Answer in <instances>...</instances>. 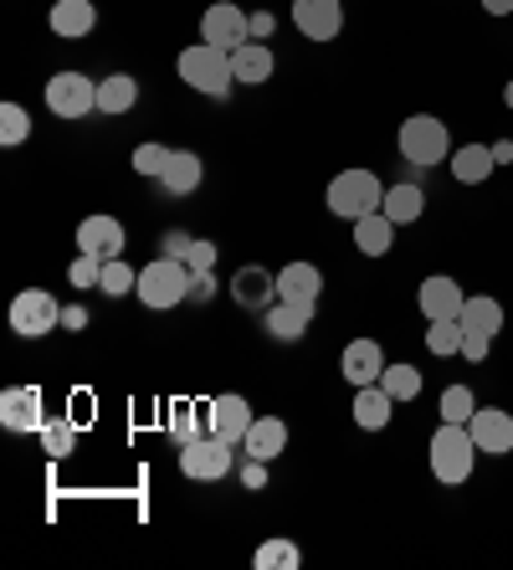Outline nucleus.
I'll list each match as a JSON object with an SVG mask.
<instances>
[{
  "instance_id": "obj_29",
  "label": "nucleus",
  "mask_w": 513,
  "mask_h": 570,
  "mask_svg": "<svg viewBox=\"0 0 513 570\" xmlns=\"http://www.w3.org/2000/svg\"><path fill=\"white\" fill-rule=\"evenodd\" d=\"M381 385H385V396L401 406V401H416V396H422V371L401 360V365H385V371H381Z\"/></svg>"
},
{
  "instance_id": "obj_6",
  "label": "nucleus",
  "mask_w": 513,
  "mask_h": 570,
  "mask_svg": "<svg viewBox=\"0 0 513 570\" xmlns=\"http://www.w3.org/2000/svg\"><path fill=\"white\" fill-rule=\"evenodd\" d=\"M237 468V442H221V438H196L180 448V473L185 478H200V483H221L226 473Z\"/></svg>"
},
{
  "instance_id": "obj_25",
  "label": "nucleus",
  "mask_w": 513,
  "mask_h": 570,
  "mask_svg": "<svg viewBox=\"0 0 513 570\" xmlns=\"http://www.w3.org/2000/svg\"><path fill=\"white\" fill-rule=\"evenodd\" d=\"M349 226H355V247L365 257H385V253H391L395 222L385 212H369V216H359V222H349Z\"/></svg>"
},
{
  "instance_id": "obj_41",
  "label": "nucleus",
  "mask_w": 513,
  "mask_h": 570,
  "mask_svg": "<svg viewBox=\"0 0 513 570\" xmlns=\"http://www.w3.org/2000/svg\"><path fill=\"white\" fill-rule=\"evenodd\" d=\"M263 298H267V278L257 267H247V273H241V304H263Z\"/></svg>"
},
{
  "instance_id": "obj_33",
  "label": "nucleus",
  "mask_w": 513,
  "mask_h": 570,
  "mask_svg": "<svg viewBox=\"0 0 513 570\" xmlns=\"http://www.w3.org/2000/svg\"><path fill=\"white\" fill-rule=\"evenodd\" d=\"M436 412H442V422L467 426V422H473V412H477V401H473V391H467V385H447V391H442V401H436Z\"/></svg>"
},
{
  "instance_id": "obj_47",
  "label": "nucleus",
  "mask_w": 513,
  "mask_h": 570,
  "mask_svg": "<svg viewBox=\"0 0 513 570\" xmlns=\"http://www.w3.org/2000/svg\"><path fill=\"white\" fill-rule=\"evenodd\" d=\"M503 104H509V108H513V82H509V88H503Z\"/></svg>"
},
{
  "instance_id": "obj_30",
  "label": "nucleus",
  "mask_w": 513,
  "mask_h": 570,
  "mask_svg": "<svg viewBox=\"0 0 513 570\" xmlns=\"http://www.w3.org/2000/svg\"><path fill=\"white\" fill-rule=\"evenodd\" d=\"M37 438H41V452H47V458H72V448H78V426L62 422V416H47Z\"/></svg>"
},
{
  "instance_id": "obj_11",
  "label": "nucleus",
  "mask_w": 513,
  "mask_h": 570,
  "mask_svg": "<svg viewBox=\"0 0 513 570\" xmlns=\"http://www.w3.org/2000/svg\"><path fill=\"white\" fill-rule=\"evenodd\" d=\"M293 27L308 41H334L344 31V6L339 0H293Z\"/></svg>"
},
{
  "instance_id": "obj_21",
  "label": "nucleus",
  "mask_w": 513,
  "mask_h": 570,
  "mask_svg": "<svg viewBox=\"0 0 513 570\" xmlns=\"http://www.w3.org/2000/svg\"><path fill=\"white\" fill-rule=\"evenodd\" d=\"M283 448H288V422H283V416H257L251 432L241 438V452H247V458H263V463H273Z\"/></svg>"
},
{
  "instance_id": "obj_23",
  "label": "nucleus",
  "mask_w": 513,
  "mask_h": 570,
  "mask_svg": "<svg viewBox=\"0 0 513 570\" xmlns=\"http://www.w3.org/2000/svg\"><path fill=\"white\" fill-rule=\"evenodd\" d=\"M493 170H499L493 145H462V149H452V175H457L462 186H483Z\"/></svg>"
},
{
  "instance_id": "obj_27",
  "label": "nucleus",
  "mask_w": 513,
  "mask_h": 570,
  "mask_svg": "<svg viewBox=\"0 0 513 570\" xmlns=\"http://www.w3.org/2000/svg\"><path fill=\"white\" fill-rule=\"evenodd\" d=\"M139 104V82L129 78V72H114V78L98 82V114H129V108Z\"/></svg>"
},
{
  "instance_id": "obj_40",
  "label": "nucleus",
  "mask_w": 513,
  "mask_h": 570,
  "mask_svg": "<svg viewBox=\"0 0 513 570\" xmlns=\"http://www.w3.org/2000/svg\"><path fill=\"white\" fill-rule=\"evenodd\" d=\"M487 350H493V334H473V330H462V355L473 360V365H483Z\"/></svg>"
},
{
  "instance_id": "obj_44",
  "label": "nucleus",
  "mask_w": 513,
  "mask_h": 570,
  "mask_svg": "<svg viewBox=\"0 0 513 570\" xmlns=\"http://www.w3.org/2000/svg\"><path fill=\"white\" fill-rule=\"evenodd\" d=\"M88 324V314L82 308H62V330H82Z\"/></svg>"
},
{
  "instance_id": "obj_15",
  "label": "nucleus",
  "mask_w": 513,
  "mask_h": 570,
  "mask_svg": "<svg viewBox=\"0 0 513 570\" xmlns=\"http://www.w3.org/2000/svg\"><path fill=\"white\" fill-rule=\"evenodd\" d=\"M124 222L119 216H82L78 222V253L92 257H124Z\"/></svg>"
},
{
  "instance_id": "obj_1",
  "label": "nucleus",
  "mask_w": 513,
  "mask_h": 570,
  "mask_svg": "<svg viewBox=\"0 0 513 570\" xmlns=\"http://www.w3.org/2000/svg\"><path fill=\"white\" fill-rule=\"evenodd\" d=\"M175 67H180L185 88H196V94H206V98H226V94H231V82H237V72H231V52L211 47V41L185 47Z\"/></svg>"
},
{
  "instance_id": "obj_13",
  "label": "nucleus",
  "mask_w": 513,
  "mask_h": 570,
  "mask_svg": "<svg viewBox=\"0 0 513 570\" xmlns=\"http://www.w3.org/2000/svg\"><path fill=\"white\" fill-rule=\"evenodd\" d=\"M251 406H247V396H216L211 406H206V426H211V438H221V442H237L241 448V438L251 432Z\"/></svg>"
},
{
  "instance_id": "obj_36",
  "label": "nucleus",
  "mask_w": 513,
  "mask_h": 570,
  "mask_svg": "<svg viewBox=\"0 0 513 570\" xmlns=\"http://www.w3.org/2000/svg\"><path fill=\"white\" fill-rule=\"evenodd\" d=\"M206 432H211V426H206V416H196V406H185V401L170 406V438L180 442V448L185 442H196V438H206Z\"/></svg>"
},
{
  "instance_id": "obj_39",
  "label": "nucleus",
  "mask_w": 513,
  "mask_h": 570,
  "mask_svg": "<svg viewBox=\"0 0 513 570\" xmlns=\"http://www.w3.org/2000/svg\"><path fill=\"white\" fill-rule=\"evenodd\" d=\"M185 267H190V278L211 273V267H216V247H211V242H190V253H185Z\"/></svg>"
},
{
  "instance_id": "obj_37",
  "label": "nucleus",
  "mask_w": 513,
  "mask_h": 570,
  "mask_svg": "<svg viewBox=\"0 0 513 570\" xmlns=\"http://www.w3.org/2000/svg\"><path fill=\"white\" fill-rule=\"evenodd\" d=\"M98 278H103V257L78 253L67 263V283H72V288H98Z\"/></svg>"
},
{
  "instance_id": "obj_42",
  "label": "nucleus",
  "mask_w": 513,
  "mask_h": 570,
  "mask_svg": "<svg viewBox=\"0 0 513 570\" xmlns=\"http://www.w3.org/2000/svg\"><path fill=\"white\" fill-rule=\"evenodd\" d=\"M241 483H247V489H263V483H267V463H263V458H247V468H241Z\"/></svg>"
},
{
  "instance_id": "obj_16",
  "label": "nucleus",
  "mask_w": 513,
  "mask_h": 570,
  "mask_svg": "<svg viewBox=\"0 0 513 570\" xmlns=\"http://www.w3.org/2000/svg\"><path fill=\"white\" fill-rule=\"evenodd\" d=\"M416 304H422L426 324H432V318H457L462 304H467V293L457 288V278H447V273H432V278L416 288Z\"/></svg>"
},
{
  "instance_id": "obj_24",
  "label": "nucleus",
  "mask_w": 513,
  "mask_h": 570,
  "mask_svg": "<svg viewBox=\"0 0 513 570\" xmlns=\"http://www.w3.org/2000/svg\"><path fill=\"white\" fill-rule=\"evenodd\" d=\"M267 334L273 340H283V345H293V340H303V330L314 324V308H303V304H288V298H277L273 308H267Z\"/></svg>"
},
{
  "instance_id": "obj_31",
  "label": "nucleus",
  "mask_w": 513,
  "mask_h": 570,
  "mask_svg": "<svg viewBox=\"0 0 513 570\" xmlns=\"http://www.w3.org/2000/svg\"><path fill=\"white\" fill-rule=\"evenodd\" d=\"M298 560H303V556H298V544L277 534V540H263V544H257L251 566H257V570H298Z\"/></svg>"
},
{
  "instance_id": "obj_4",
  "label": "nucleus",
  "mask_w": 513,
  "mask_h": 570,
  "mask_svg": "<svg viewBox=\"0 0 513 570\" xmlns=\"http://www.w3.org/2000/svg\"><path fill=\"white\" fill-rule=\"evenodd\" d=\"M139 304L145 308H175L190 298V267L185 257H155V263L139 273Z\"/></svg>"
},
{
  "instance_id": "obj_43",
  "label": "nucleus",
  "mask_w": 513,
  "mask_h": 570,
  "mask_svg": "<svg viewBox=\"0 0 513 570\" xmlns=\"http://www.w3.org/2000/svg\"><path fill=\"white\" fill-rule=\"evenodd\" d=\"M211 273H200V278H190V298H211Z\"/></svg>"
},
{
  "instance_id": "obj_38",
  "label": "nucleus",
  "mask_w": 513,
  "mask_h": 570,
  "mask_svg": "<svg viewBox=\"0 0 513 570\" xmlns=\"http://www.w3.org/2000/svg\"><path fill=\"white\" fill-rule=\"evenodd\" d=\"M165 165H170V149H165V145H139V149H134V170H139V175H155V180H159V175H165Z\"/></svg>"
},
{
  "instance_id": "obj_2",
  "label": "nucleus",
  "mask_w": 513,
  "mask_h": 570,
  "mask_svg": "<svg viewBox=\"0 0 513 570\" xmlns=\"http://www.w3.org/2000/svg\"><path fill=\"white\" fill-rule=\"evenodd\" d=\"M473 463H477V442L467 426L457 422H442L432 438V473L436 483H447V489H457V483H467L473 478Z\"/></svg>"
},
{
  "instance_id": "obj_22",
  "label": "nucleus",
  "mask_w": 513,
  "mask_h": 570,
  "mask_svg": "<svg viewBox=\"0 0 513 570\" xmlns=\"http://www.w3.org/2000/svg\"><path fill=\"white\" fill-rule=\"evenodd\" d=\"M200 180H206V165H200L196 149H170V165L159 175V186L170 190V196H190Z\"/></svg>"
},
{
  "instance_id": "obj_8",
  "label": "nucleus",
  "mask_w": 513,
  "mask_h": 570,
  "mask_svg": "<svg viewBox=\"0 0 513 570\" xmlns=\"http://www.w3.org/2000/svg\"><path fill=\"white\" fill-rule=\"evenodd\" d=\"M47 108L67 124L88 119L92 108H98V82L82 78V72H57V78L47 82Z\"/></svg>"
},
{
  "instance_id": "obj_18",
  "label": "nucleus",
  "mask_w": 513,
  "mask_h": 570,
  "mask_svg": "<svg viewBox=\"0 0 513 570\" xmlns=\"http://www.w3.org/2000/svg\"><path fill=\"white\" fill-rule=\"evenodd\" d=\"M231 72H237L241 88H263V82L277 72L273 47H267V41H241L237 52H231Z\"/></svg>"
},
{
  "instance_id": "obj_35",
  "label": "nucleus",
  "mask_w": 513,
  "mask_h": 570,
  "mask_svg": "<svg viewBox=\"0 0 513 570\" xmlns=\"http://www.w3.org/2000/svg\"><path fill=\"white\" fill-rule=\"evenodd\" d=\"M98 288H103L108 298H124V293L139 288V273H134L124 257H103V278H98Z\"/></svg>"
},
{
  "instance_id": "obj_45",
  "label": "nucleus",
  "mask_w": 513,
  "mask_h": 570,
  "mask_svg": "<svg viewBox=\"0 0 513 570\" xmlns=\"http://www.w3.org/2000/svg\"><path fill=\"white\" fill-rule=\"evenodd\" d=\"M273 31V16H251V41H263Z\"/></svg>"
},
{
  "instance_id": "obj_7",
  "label": "nucleus",
  "mask_w": 513,
  "mask_h": 570,
  "mask_svg": "<svg viewBox=\"0 0 513 570\" xmlns=\"http://www.w3.org/2000/svg\"><path fill=\"white\" fill-rule=\"evenodd\" d=\"M11 330L21 340H41V334L62 330V304L47 288H21L11 298Z\"/></svg>"
},
{
  "instance_id": "obj_20",
  "label": "nucleus",
  "mask_w": 513,
  "mask_h": 570,
  "mask_svg": "<svg viewBox=\"0 0 513 570\" xmlns=\"http://www.w3.org/2000/svg\"><path fill=\"white\" fill-rule=\"evenodd\" d=\"M47 27H52L62 41H78L98 27V11H92V0H57L52 16H47Z\"/></svg>"
},
{
  "instance_id": "obj_5",
  "label": "nucleus",
  "mask_w": 513,
  "mask_h": 570,
  "mask_svg": "<svg viewBox=\"0 0 513 570\" xmlns=\"http://www.w3.org/2000/svg\"><path fill=\"white\" fill-rule=\"evenodd\" d=\"M381 200H385V186L369 170H339L329 180V212L344 216V222H359V216L381 212Z\"/></svg>"
},
{
  "instance_id": "obj_14",
  "label": "nucleus",
  "mask_w": 513,
  "mask_h": 570,
  "mask_svg": "<svg viewBox=\"0 0 513 570\" xmlns=\"http://www.w3.org/2000/svg\"><path fill=\"white\" fill-rule=\"evenodd\" d=\"M273 293H277V298H288V304L318 308V298H324V273H318L314 263H288L273 278Z\"/></svg>"
},
{
  "instance_id": "obj_46",
  "label": "nucleus",
  "mask_w": 513,
  "mask_h": 570,
  "mask_svg": "<svg viewBox=\"0 0 513 570\" xmlns=\"http://www.w3.org/2000/svg\"><path fill=\"white\" fill-rule=\"evenodd\" d=\"M483 11H487V16H509L513 0H483Z\"/></svg>"
},
{
  "instance_id": "obj_19",
  "label": "nucleus",
  "mask_w": 513,
  "mask_h": 570,
  "mask_svg": "<svg viewBox=\"0 0 513 570\" xmlns=\"http://www.w3.org/2000/svg\"><path fill=\"white\" fill-rule=\"evenodd\" d=\"M355 426L359 432H381V426H391V412H395V401L385 396V385H355Z\"/></svg>"
},
{
  "instance_id": "obj_32",
  "label": "nucleus",
  "mask_w": 513,
  "mask_h": 570,
  "mask_svg": "<svg viewBox=\"0 0 513 570\" xmlns=\"http://www.w3.org/2000/svg\"><path fill=\"white\" fill-rule=\"evenodd\" d=\"M426 350L432 355H462V318H432V330H426Z\"/></svg>"
},
{
  "instance_id": "obj_28",
  "label": "nucleus",
  "mask_w": 513,
  "mask_h": 570,
  "mask_svg": "<svg viewBox=\"0 0 513 570\" xmlns=\"http://www.w3.org/2000/svg\"><path fill=\"white\" fill-rule=\"evenodd\" d=\"M462 330H473V334H499L503 330V304L499 298H467V304H462Z\"/></svg>"
},
{
  "instance_id": "obj_12",
  "label": "nucleus",
  "mask_w": 513,
  "mask_h": 570,
  "mask_svg": "<svg viewBox=\"0 0 513 570\" xmlns=\"http://www.w3.org/2000/svg\"><path fill=\"white\" fill-rule=\"evenodd\" d=\"M467 432H473V442H477L483 458H503V452H513V416L499 412V406H477L473 422H467Z\"/></svg>"
},
{
  "instance_id": "obj_3",
  "label": "nucleus",
  "mask_w": 513,
  "mask_h": 570,
  "mask_svg": "<svg viewBox=\"0 0 513 570\" xmlns=\"http://www.w3.org/2000/svg\"><path fill=\"white\" fill-rule=\"evenodd\" d=\"M395 145H401V155H406L411 165H422V170L452 159V134L436 114H411V119L401 124V134H395Z\"/></svg>"
},
{
  "instance_id": "obj_9",
  "label": "nucleus",
  "mask_w": 513,
  "mask_h": 570,
  "mask_svg": "<svg viewBox=\"0 0 513 570\" xmlns=\"http://www.w3.org/2000/svg\"><path fill=\"white\" fill-rule=\"evenodd\" d=\"M200 41H211L221 52H237L241 41H251V16L237 0H216L211 11L200 16Z\"/></svg>"
},
{
  "instance_id": "obj_17",
  "label": "nucleus",
  "mask_w": 513,
  "mask_h": 570,
  "mask_svg": "<svg viewBox=\"0 0 513 570\" xmlns=\"http://www.w3.org/2000/svg\"><path fill=\"white\" fill-rule=\"evenodd\" d=\"M385 371V350L375 345V340H349L339 355V375L349 385H375Z\"/></svg>"
},
{
  "instance_id": "obj_10",
  "label": "nucleus",
  "mask_w": 513,
  "mask_h": 570,
  "mask_svg": "<svg viewBox=\"0 0 513 570\" xmlns=\"http://www.w3.org/2000/svg\"><path fill=\"white\" fill-rule=\"evenodd\" d=\"M41 391L37 385H6L0 391V426L6 432H41Z\"/></svg>"
},
{
  "instance_id": "obj_34",
  "label": "nucleus",
  "mask_w": 513,
  "mask_h": 570,
  "mask_svg": "<svg viewBox=\"0 0 513 570\" xmlns=\"http://www.w3.org/2000/svg\"><path fill=\"white\" fill-rule=\"evenodd\" d=\"M31 139V114L21 104H0V145L16 149Z\"/></svg>"
},
{
  "instance_id": "obj_26",
  "label": "nucleus",
  "mask_w": 513,
  "mask_h": 570,
  "mask_svg": "<svg viewBox=\"0 0 513 570\" xmlns=\"http://www.w3.org/2000/svg\"><path fill=\"white\" fill-rule=\"evenodd\" d=\"M381 212L391 216L395 226H411V222H422V212H426V196H422V186H391L385 190V200H381Z\"/></svg>"
}]
</instances>
